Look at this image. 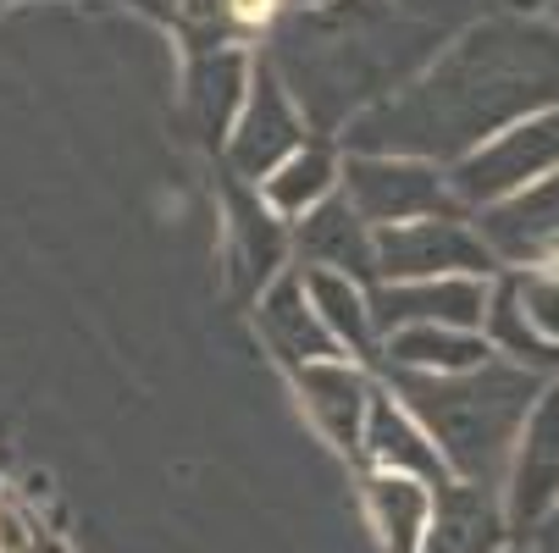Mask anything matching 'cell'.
I'll return each instance as SVG.
<instances>
[{
	"label": "cell",
	"mask_w": 559,
	"mask_h": 553,
	"mask_svg": "<svg viewBox=\"0 0 559 553\" xmlns=\"http://www.w3.org/2000/svg\"><path fill=\"white\" fill-rule=\"evenodd\" d=\"M371 448H377L382 465H411V470H421V477H438L443 482V459L427 448V437L405 416H399L388 399L371 405Z\"/></svg>",
	"instance_id": "9c48e42d"
},
{
	"label": "cell",
	"mask_w": 559,
	"mask_h": 553,
	"mask_svg": "<svg viewBox=\"0 0 559 553\" xmlns=\"http://www.w3.org/2000/svg\"><path fill=\"white\" fill-rule=\"evenodd\" d=\"M476 261V250L460 239L454 227H411L399 232V239H388V272L411 277V272H449V266H465Z\"/></svg>",
	"instance_id": "5b68a950"
},
{
	"label": "cell",
	"mask_w": 559,
	"mask_h": 553,
	"mask_svg": "<svg viewBox=\"0 0 559 553\" xmlns=\"http://www.w3.org/2000/svg\"><path fill=\"white\" fill-rule=\"evenodd\" d=\"M371 509H377V526H382L393 553H421L427 520H432V498L411 477H399V470H393V477L371 482Z\"/></svg>",
	"instance_id": "277c9868"
},
{
	"label": "cell",
	"mask_w": 559,
	"mask_h": 553,
	"mask_svg": "<svg viewBox=\"0 0 559 553\" xmlns=\"http://www.w3.org/2000/svg\"><path fill=\"white\" fill-rule=\"evenodd\" d=\"M393 354L411 360V365L460 371V365H476V360H483V344H476V338H454V333H432V327H411V333L393 338Z\"/></svg>",
	"instance_id": "7c38bea8"
},
{
	"label": "cell",
	"mask_w": 559,
	"mask_h": 553,
	"mask_svg": "<svg viewBox=\"0 0 559 553\" xmlns=\"http://www.w3.org/2000/svg\"><path fill=\"white\" fill-rule=\"evenodd\" d=\"M349 221H355L349 205H333V211H322V216L310 221V239H316V250H328V255L344 261V266H349V255H355V266H366V250H360V239H355Z\"/></svg>",
	"instance_id": "9a60e30c"
},
{
	"label": "cell",
	"mask_w": 559,
	"mask_h": 553,
	"mask_svg": "<svg viewBox=\"0 0 559 553\" xmlns=\"http://www.w3.org/2000/svg\"><path fill=\"white\" fill-rule=\"evenodd\" d=\"M0 553H45L39 526L17 504H7V498H0Z\"/></svg>",
	"instance_id": "e0dca14e"
},
{
	"label": "cell",
	"mask_w": 559,
	"mask_h": 553,
	"mask_svg": "<svg viewBox=\"0 0 559 553\" xmlns=\"http://www.w3.org/2000/svg\"><path fill=\"white\" fill-rule=\"evenodd\" d=\"M355 189L371 216H399V221L438 200L427 172H411V167H355Z\"/></svg>",
	"instance_id": "8992f818"
},
{
	"label": "cell",
	"mask_w": 559,
	"mask_h": 553,
	"mask_svg": "<svg viewBox=\"0 0 559 553\" xmlns=\"http://www.w3.org/2000/svg\"><path fill=\"white\" fill-rule=\"evenodd\" d=\"M427 553H493L499 548V515L483 493L471 488H449L438 504H432V520H427Z\"/></svg>",
	"instance_id": "3957f363"
},
{
	"label": "cell",
	"mask_w": 559,
	"mask_h": 553,
	"mask_svg": "<svg viewBox=\"0 0 559 553\" xmlns=\"http://www.w3.org/2000/svg\"><path fill=\"white\" fill-rule=\"evenodd\" d=\"M554 155H559V117L510 133L499 149L483 155V161H471V167H465V189H471V194H499V189L532 178L537 167H548Z\"/></svg>",
	"instance_id": "7a4b0ae2"
},
{
	"label": "cell",
	"mask_w": 559,
	"mask_h": 553,
	"mask_svg": "<svg viewBox=\"0 0 559 553\" xmlns=\"http://www.w3.org/2000/svg\"><path fill=\"white\" fill-rule=\"evenodd\" d=\"M288 144H294V117H288L283 95L261 77V95H255V106H250L245 139H238V167H245V172H261V167L277 161V149H288Z\"/></svg>",
	"instance_id": "52a82bcc"
},
{
	"label": "cell",
	"mask_w": 559,
	"mask_h": 553,
	"mask_svg": "<svg viewBox=\"0 0 559 553\" xmlns=\"http://www.w3.org/2000/svg\"><path fill=\"white\" fill-rule=\"evenodd\" d=\"M266 327L272 338L283 344L288 360H305V365H322L333 354V338L310 322V315L299 310V282H283L272 299H266Z\"/></svg>",
	"instance_id": "ba28073f"
},
{
	"label": "cell",
	"mask_w": 559,
	"mask_h": 553,
	"mask_svg": "<svg viewBox=\"0 0 559 553\" xmlns=\"http://www.w3.org/2000/svg\"><path fill=\"white\" fill-rule=\"evenodd\" d=\"M521 299H526V322H532L543 338H559V277H532V282H521Z\"/></svg>",
	"instance_id": "2e32d148"
},
{
	"label": "cell",
	"mask_w": 559,
	"mask_h": 553,
	"mask_svg": "<svg viewBox=\"0 0 559 553\" xmlns=\"http://www.w3.org/2000/svg\"><path fill=\"white\" fill-rule=\"evenodd\" d=\"M310 299L322 304V315H328L333 333H344L349 344H366V310H360V299H355V288H349L344 277L310 272Z\"/></svg>",
	"instance_id": "4fadbf2b"
},
{
	"label": "cell",
	"mask_w": 559,
	"mask_h": 553,
	"mask_svg": "<svg viewBox=\"0 0 559 553\" xmlns=\"http://www.w3.org/2000/svg\"><path fill=\"white\" fill-rule=\"evenodd\" d=\"M305 393H310V410L328 421V432L349 443L355 416H360V382L344 365H305Z\"/></svg>",
	"instance_id": "30bf717a"
},
{
	"label": "cell",
	"mask_w": 559,
	"mask_h": 553,
	"mask_svg": "<svg viewBox=\"0 0 559 553\" xmlns=\"http://www.w3.org/2000/svg\"><path fill=\"white\" fill-rule=\"evenodd\" d=\"M328 183H333V161H328L322 149H305V155H294V161L283 167V178L272 183V200L283 211H305Z\"/></svg>",
	"instance_id": "5bb4252c"
},
{
	"label": "cell",
	"mask_w": 559,
	"mask_h": 553,
	"mask_svg": "<svg viewBox=\"0 0 559 553\" xmlns=\"http://www.w3.org/2000/svg\"><path fill=\"white\" fill-rule=\"evenodd\" d=\"M388 315H438V322H483V288L476 282H443V288H399L388 293Z\"/></svg>",
	"instance_id": "8fae6325"
},
{
	"label": "cell",
	"mask_w": 559,
	"mask_h": 553,
	"mask_svg": "<svg viewBox=\"0 0 559 553\" xmlns=\"http://www.w3.org/2000/svg\"><path fill=\"white\" fill-rule=\"evenodd\" d=\"M559 498V393H548V405L532 416L526 426V448H521V470H515V520H537L548 515Z\"/></svg>",
	"instance_id": "6da1fadb"
}]
</instances>
